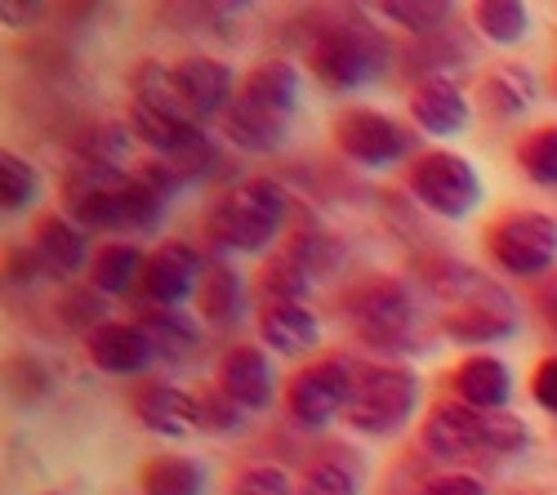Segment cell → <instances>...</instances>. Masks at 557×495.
<instances>
[{
    "label": "cell",
    "mask_w": 557,
    "mask_h": 495,
    "mask_svg": "<svg viewBox=\"0 0 557 495\" xmlns=\"http://www.w3.org/2000/svg\"><path fill=\"white\" fill-rule=\"evenodd\" d=\"M246 416H250V411H242L219 384L197 397V429H201V433H242V429H246Z\"/></svg>",
    "instance_id": "cell-35"
},
{
    "label": "cell",
    "mask_w": 557,
    "mask_h": 495,
    "mask_svg": "<svg viewBox=\"0 0 557 495\" xmlns=\"http://www.w3.org/2000/svg\"><path fill=\"white\" fill-rule=\"evenodd\" d=\"M414 401H420V380H414L410 371L366 367V371H357L348 424L366 437H388V433L406 429V420L414 416Z\"/></svg>",
    "instance_id": "cell-5"
},
{
    "label": "cell",
    "mask_w": 557,
    "mask_h": 495,
    "mask_svg": "<svg viewBox=\"0 0 557 495\" xmlns=\"http://www.w3.org/2000/svg\"><path fill=\"white\" fill-rule=\"evenodd\" d=\"M206 282V263L197 246L188 242H161L148 255V273H144V304L152 308H178L183 299H193Z\"/></svg>",
    "instance_id": "cell-11"
},
{
    "label": "cell",
    "mask_w": 557,
    "mask_h": 495,
    "mask_svg": "<svg viewBox=\"0 0 557 495\" xmlns=\"http://www.w3.org/2000/svg\"><path fill=\"white\" fill-rule=\"evenodd\" d=\"M286 219H290L286 188L272 184V178H250V184L223 193L210 206L206 233L214 246H223L232 255H263L286 233Z\"/></svg>",
    "instance_id": "cell-1"
},
{
    "label": "cell",
    "mask_w": 557,
    "mask_h": 495,
    "mask_svg": "<svg viewBox=\"0 0 557 495\" xmlns=\"http://www.w3.org/2000/svg\"><path fill=\"white\" fill-rule=\"evenodd\" d=\"M410 193L424 210H433L442 219H469L482 206V178L469 157L424 152L410 161Z\"/></svg>",
    "instance_id": "cell-7"
},
{
    "label": "cell",
    "mask_w": 557,
    "mask_h": 495,
    "mask_svg": "<svg viewBox=\"0 0 557 495\" xmlns=\"http://www.w3.org/2000/svg\"><path fill=\"white\" fill-rule=\"evenodd\" d=\"M144 495H206V469L188 456H152L138 473Z\"/></svg>",
    "instance_id": "cell-27"
},
{
    "label": "cell",
    "mask_w": 557,
    "mask_h": 495,
    "mask_svg": "<svg viewBox=\"0 0 557 495\" xmlns=\"http://www.w3.org/2000/svg\"><path fill=\"white\" fill-rule=\"evenodd\" d=\"M473 23L491 45H518L531 32V10L518 0H482L473 10Z\"/></svg>",
    "instance_id": "cell-29"
},
{
    "label": "cell",
    "mask_w": 557,
    "mask_h": 495,
    "mask_svg": "<svg viewBox=\"0 0 557 495\" xmlns=\"http://www.w3.org/2000/svg\"><path fill=\"white\" fill-rule=\"evenodd\" d=\"M531 397H535L540 411L557 416V352L544 357V362L535 367V375H531Z\"/></svg>",
    "instance_id": "cell-39"
},
{
    "label": "cell",
    "mask_w": 557,
    "mask_h": 495,
    "mask_svg": "<svg viewBox=\"0 0 557 495\" xmlns=\"http://www.w3.org/2000/svg\"><path fill=\"white\" fill-rule=\"evenodd\" d=\"M442 331L455 344H473V348L482 344L486 348V344H499L508 335H518V312L499 290H478L469 304H459V308L446 312Z\"/></svg>",
    "instance_id": "cell-13"
},
{
    "label": "cell",
    "mask_w": 557,
    "mask_h": 495,
    "mask_svg": "<svg viewBox=\"0 0 557 495\" xmlns=\"http://www.w3.org/2000/svg\"><path fill=\"white\" fill-rule=\"evenodd\" d=\"M174 81H178V95H183V103L193 108L197 121L223 116L227 103L237 99V89H242L237 81H232V67L219 63V59H210V54L183 59V63L174 67Z\"/></svg>",
    "instance_id": "cell-17"
},
{
    "label": "cell",
    "mask_w": 557,
    "mask_h": 495,
    "mask_svg": "<svg viewBox=\"0 0 557 495\" xmlns=\"http://www.w3.org/2000/svg\"><path fill=\"white\" fill-rule=\"evenodd\" d=\"M259 335L282 357H308L321 348V322L304 299H268L259 308Z\"/></svg>",
    "instance_id": "cell-18"
},
{
    "label": "cell",
    "mask_w": 557,
    "mask_h": 495,
    "mask_svg": "<svg viewBox=\"0 0 557 495\" xmlns=\"http://www.w3.org/2000/svg\"><path fill=\"white\" fill-rule=\"evenodd\" d=\"M450 393L478 416H499L513 397V371L491 352H473L450 371Z\"/></svg>",
    "instance_id": "cell-15"
},
{
    "label": "cell",
    "mask_w": 557,
    "mask_h": 495,
    "mask_svg": "<svg viewBox=\"0 0 557 495\" xmlns=\"http://www.w3.org/2000/svg\"><path fill=\"white\" fill-rule=\"evenodd\" d=\"M138 326L148 331L157 357H165V362H193V357L201 352V331L197 322L188 318V312L178 308H144L138 312Z\"/></svg>",
    "instance_id": "cell-24"
},
{
    "label": "cell",
    "mask_w": 557,
    "mask_h": 495,
    "mask_svg": "<svg viewBox=\"0 0 557 495\" xmlns=\"http://www.w3.org/2000/svg\"><path fill=\"white\" fill-rule=\"evenodd\" d=\"M232 495H299V482L282 465H246L232 478Z\"/></svg>",
    "instance_id": "cell-36"
},
{
    "label": "cell",
    "mask_w": 557,
    "mask_h": 495,
    "mask_svg": "<svg viewBox=\"0 0 557 495\" xmlns=\"http://www.w3.org/2000/svg\"><path fill=\"white\" fill-rule=\"evenodd\" d=\"M352 388H357V367L344 362V357H321V362L304 367L286 384V411L299 429L317 433V429L335 424L339 416H348Z\"/></svg>",
    "instance_id": "cell-6"
},
{
    "label": "cell",
    "mask_w": 557,
    "mask_h": 495,
    "mask_svg": "<svg viewBox=\"0 0 557 495\" xmlns=\"http://www.w3.org/2000/svg\"><path fill=\"white\" fill-rule=\"evenodd\" d=\"M410 121L420 125L433 139H455V134L469 129L473 112H469V99L459 95V85L446 81V76H424L414 85L410 95Z\"/></svg>",
    "instance_id": "cell-19"
},
{
    "label": "cell",
    "mask_w": 557,
    "mask_h": 495,
    "mask_svg": "<svg viewBox=\"0 0 557 495\" xmlns=\"http://www.w3.org/2000/svg\"><path fill=\"white\" fill-rule=\"evenodd\" d=\"M197 308H201V318L219 331L237 326L242 312H246V282H242L237 268H227V263L206 268V282L197 290Z\"/></svg>",
    "instance_id": "cell-26"
},
{
    "label": "cell",
    "mask_w": 557,
    "mask_h": 495,
    "mask_svg": "<svg viewBox=\"0 0 557 495\" xmlns=\"http://www.w3.org/2000/svg\"><path fill=\"white\" fill-rule=\"evenodd\" d=\"M531 442V429L518 416H486V451L491 456H518L522 446Z\"/></svg>",
    "instance_id": "cell-37"
},
{
    "label": "cell",
    "mask_w": 557,
    "mask_h": 495,
    "mask_svg": "<svg viewBox=\"0 0 557 495\" xmlns=\"http://www.w3.org/2000/svg\"><path fill=\"white\" fill-rule=\"evenodd\" d=\"M388 63H393V40L361 18L321 27L308 45V67L331 89H361L370 81H380Z\"/></svg>",
    "instance_id": "cell-3"
},
{
    "label": "cell",
    "mask_w": 557,
    "mask_h": 495,
    "mask_svg": "<svg viewBox=\"0 0 557 495\" xmlns=\"http://www.w3.org/2000/svg\"><path fill=\"white\" fill-rule=\"evenodd\" d=\"M85 352L103 375H144L157 362V348L138 322H108L95 335H85Z\"/></svg>",
    "instance_id": "cell-14"
},
{
    "label": "cell",
    "mask_w": 557,
    "mask_h": 495,
    "mask_svg": "<svg viewBox=\"0 0 557 495\" xmlns=\"http://www.w3.org/2000/svg\"><path fill=\"white\" fill-rule=\"evenodd\" d=\"M535 99V76L531 67H518V63H504L495 67L486 81H482V103L495 112V116H522Z\"/></svg>",
    "instance_id": "cell-28"
},
{
    "label": "cell",
    "mask_w": 557,
    "mask_h": 495,
    "mask_svg": "<svg viewBox=\"0 0 557 495\" xmlns=\"http://www.w3.org/2000/svg\"><path fill=\"white\" fill-rule=\"evenodd\" d=\"M134 420L157 437H193L197 429V397L174 384H144L134 393Z\"/></svg>",
    "instance_id": "cell-21"
},
{
    "label": "cell",
    "mask_w": 557,
    "mask_h": 495,
    "mask_svg": "<svg viewBox=\"0 0 557 495\" xmlns=\"http://www.w3.org/2000/svg\"><path fill=\"white\" fill-rule=\"evenodd\" d=\"M344 318L361 344L397 352L414 335V299L393 277H370L344 299Z\"/></svg>",
    "instance_id": "cell-4"
},
{
    "label": "cell",
    "mask_w": 557,
    "mask_h": 495,
    "mask_svg": "<svg viewBox=\"0 0 557 495\" xmlns=\"http://www.w3.org/2000/svg\"><path fill=\"white\" fill-rule=\"evenodd\" d=\"M518 165L527 170L531 184L557 188V125H540L518 144Z\"/></svg>",
    "instance_id": "cell-32"
},
{
    "label": "cell",
    "mask_w": 557,
    "mask_h": 495,
    "mask_svg": "<svg viewBox=\"0 0 557 495\" xmlns=\"http://www.w3.org/2000/svg\"><path fill=\"white\" fill-rule=\"evenodd\" d=\"M32 246L40 255V263H45V273L59 277V282H72L76 273H85V268H89V259H95V255H89V233H81L67 214L40 219Z\"/></svg>",
    "instance_id": "cell-22"
},
{
    "label": "cell",
    "mask_w": 557,
    "mask_h": 495,
    "mask_svg": "<svg viewBox=\"0 0 557 495\" xmlns=\"http://www.w3.org/2000/svg\"><path fill=\"white\" fill-rule=\"evenodd\" d=\"M486 250L508 277H544L557 263V223L535 210H513L491 223Z\"/></svg>",
    "instance_id": "cell-8"
},
{
    "label": "cell",
    "mask_w": 557,
    "mask_h": 495,
    "mask_svg": "<svg viewBox=\"0 0 557 495\" xmlns=\"http://www.w3.org/2000/svg\"><path fill=\"white\" fill-rule=\"evenodd\" d=\"M242 95L272 108V112H282V116H295L299 99H304V76L295 63L286 59H272V63H259L246 81H242Z\"/></svg>",
    "instance_id": "cell-25"
},
{
    "label": "cell",
    "mask_w": 557,
    "mask_h": 495,
    "mask_svg": "<svg viewBox=\"0 0 557 495\" xmlns=\"http://www.w3.org/2000/svg\"><path fill=\"white\" fill-rule=\"evenodd\" d=\"M10 380H14V397L18 401H36V397L50 393V375H45V367L32 362V357H23V362L10 367Z\"/></svg>",
    "instance_id": "cell-38"
},
{
    "label": "cell",
    "mask_w": 557,
    "mask_h": 495,
    "mask_svg": "<svg viewBox=\"0 0 557 495\" xmlns=\"http://www.w3.org/2000/svg\"><path fill=\"white\" fill-rule=\"evenodd\" d=\"M299 495H361V465L339 456V451L326 456V460H317L304 473Z\"/></svg>",
    "instance_id": "cell-31"
},
{
    "label": "cell",
    "mask_w": 557,
    "mask_h": 495,
    "mask_svg": "<svg viewBox=\"0 0 557 495\" xmlns=\"http://www.w3.org/2000/svg\"><path fill=\"white\" fill-rule=\"evenodd\" d=\"M40 197V170L18 157V152H5L0 157V206L5 214H27Z\"/></svg>",
    "instance_id": "cell-30"
},
{
    "label": "cell",
    "mask_w": 557,
    "mask_h": 495,
    "mask_svg": "<svg viewBox=\"0 0 557 495\" xmlns=\"http://www.w3.org/2000/svg\"><path fill=\"white\" fill-rule=\"evenodd\" d=\"M129 174L121 165L76 161L63 178V214L81 233H121V197Z\"/></svg>",
    "instance_id": "cell-9"
},
{
    "label": "cell",
    "mask_w": 557,
    "mask_h": 495,
    "mask_svg": "<svg viewBox=\"0 0 557 495\" xmlns=\"http://www.w3.org/2000/svg\"><path fill=\"white\" fill-rule=\"evenodd\" d=\"M134 99H129V134H138L148 148L165 157H178L188 144L201 139V121L193 116V108L183 103L178 95V81H174V67H161V63H138L134 76Z\"/></svg>",
    "instance_id": "cell-2"
},
{
    "label": "cell",
    "mask_w": 557,
    "mask_h": 495,
    "mask_svg": "<svg viewBox=\"0 0 557 495\" xmlns=\"http://www.w3.org/2000/svg\"><path fill=\"white\" fill-rule=\"evenodd\" d=\"M10 286H32L36 277H50L45 273V263H40V255H36V246H23V250H10Z\"/></svg>",
    "instance_id": "cell-41"
},
{
    "label": "cell",
    "mask_w": 557,
    "mask_h": 495,
    "mask_svg": "<svg viewBox=\"0 0 557 495\" xmlns=\"http://www.w3.org/2000/svg\"><path fill=\"white\" fill-rule=\"evenodd\" d=\"M380 14L414 36H437L450 23V5H442V0H388V5H380Z\"/></svg>",
    "instance_id": "cell-34"
},
{
    "label": "cell",
    "mask_w": 557,
    "mask_h": 495,
    "mask_svg": "<svg viewBox=\"0 0 557 495\" xmlns=\"http://www.w3.org/2000/svg\"><path fill=\"white\" fill-rule=\"evenodd\" d=\"M553 85H557V81H553Z\"/></svg>",
    "instance_id": "cell-43"
},
{
    "label": "cell",
    "mask_w": 557,
    "mask_h": 495,
    "mask_svg": "<svg viewBox=\"0 0 557 495\" xmlns=\"http://www.w3.org/2000/svg\"><path fill=\"white\" fill-rule=\"evenodd\" d=\"M59 312V322L81 331V335H95L99 326H108V299L95 290V286H72L63 290V299L54 304Z\"/></svg>",
    "instance_id": "cell-33"
},
{
    "label": "cell",
    "mask_w": 557,
    "mask_h": 495,
    "mask_svg": "<svg viewBox=\"0 0 557 495\" xmlns=\"http://www.w3.org/2000/svg\"><path fill=\"white\" fill-rule=\"evenodd\" d=\"M223 134H227L232 148H242L250 157H268V152H276V148L286 144L290 116L272 112V108H263L255 99H246L242 89H237V99H232L227 112H223Z\"/></svg>",
    "instance_id": "cell-20"
},
{
    "label": "cell",
    "mask_w": 557,
    "mask_h": 495,
    "mask_svg": "<svg viewBox=\"0 0 557 495\" xmlns=\"http://www.w3.org/2000/svg\"><path fill=\"white\" fill-rule=\"evenodd\" d=\"M219 388L237 401L242 411H268L276 401V371L263 348H232L219 362Z\"/></svg>",
    "instance_id": "cell-16"
},
{
    "label": "cell",
    "mask_w": 557,
    "mask_h": 495,
    "mask_svg": "<svg viewBox=\"0 0 557 495\" xmlns=\"http://www.w3.org/2000/svg\"><path fill=\"white\" fill-rule=\"evenodd\" d=\"M45 14V5H40V0H32V5H27V0H5V5H0V18H5V27H32L36 18Z\"/></svg>",
    "instance_id": "cell-42"
},
{
    "label": "cell",
    "mask_w": 557,
    "mask_h": 495,
    "mask_svg": "<svg viewBox=\"0 0 557 495\" xmlns=\"http://www.w3.org/2000/svg\"><path fill=\"white\" fill-rule=\"evenodd\" d=\"M144 273H148V255L134 242H108L89 259V286H95L103 299H121L144 290Z\"/></svg>",
    "instance_id": "cell-23"
},
{
    "label": "cell",
    "mask_w": 557,
    "mask_h": 495,
    "mask_svg": "<svg viewBox=\"0 0 557 495\" xmlns=\"http://www.w3.org/2000/svg\"><path fill=\"white\" fill-rule=\"evenodd\" d=\"M420 442L433 460H473L486 451V416L469 411L463 401H437L420 429Z\"/></svg>",
    "instance_id": "cell-12"
},
{
    "label": "cell",
    "mask_w": 557,
    "mask_h": 495,
    "mask_svg": "<svg viewBox=\"0 0 557 495\" xmlns=\"http://www.w3.org/2000/svg\"><path fill=\"white\" fill-rule=\"evenodd\" d=\"M420 495H486V482L473 473H437L424 482Z\"/></svg>",
    "instance_id": "cell-40"
},
{
    "label": "cell",
    "mask_w": 557,
    "mask_h": 495,
    "mask_svg": "<svg viewBox=\"0 0 557 495\" xmlns=\"http://www.w3.org/2000/svg\"><path fill=\"white\" fill-rule=\"evenodd\" d=\"M410 139L414 134L401 121H393L388 112H375V108H348L335 121V148L366 170H388V165L406 161Z\"/></svg>",
    "instance_id": "cell-10"
}]
</instances>
